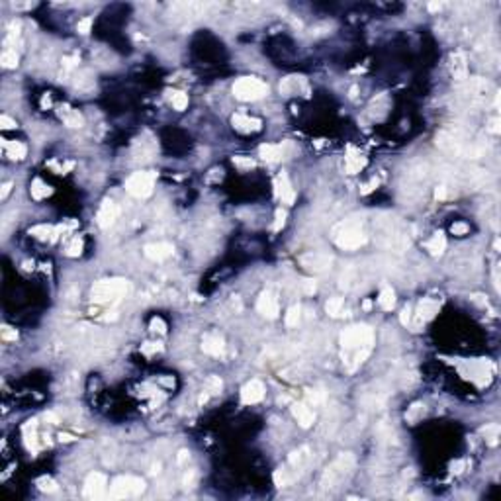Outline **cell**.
<instances>
[{
  "label": "cell",
  "instance_id": "6da1fadb",
  "mask_svg": "<svg viewBox=\"0 0 501 501\" xmlns=\"http://www.w3.org/2000/svg\"><path fill=\"white\" fill-rule=\"evenodd\" d=\"M129 292V282L123 278H112V280H100L92 286L90 297L96 303H108L114 301Z\"/></svg>",
  "mask_w": 501,
  "mask_h": 501
},
{
  "label": "cell",
  "instance_id": "7a4b0ae2",
  "mask_svg": "<svg viewBox=\"0 0 501 501\" xmlns=\"http://www.w3.org/2000/svg\"><path fill=\"white\" fill-rule=\"evenodd\" d=\"M145 491V479L137 478V476H119L112 481L110 489H108V497L110 499H129V497H137Z\"/></svg>",
  "mask_w": 501,
  "mask_h": 501
},
{
  "label": "cell",
  "instance_id": "3957f363",
  "mask_svg": "<svg viewBox=\"0 0 501 501\" xmlns=\"http://www.w3.org/2000/svg\"><path fill=\"white\" fill-rule=\"evenodd\" d=\"M233 94L243 102H254L268 94V84L254 76H241L233 84Z\"/></svg>",
  "mask_w": 501,
  "mask_h": 501
},
{
  "label": "cell",
  "instance_id": "277c9868",
  "mask_svg": "<svg viewBox=\"0 0 501 501\" xmlns=\"http://www.w3.org/2000/svg\"><path fill=\"white\" fill-rule=\"evenodd\" d=\"M372 339H374V333L368 325H352L348 329L342 331L341 335V344L342 348L346 350H352V348H370L372 344Z\"/></svg>",
  "mask_w": 501,
  "mask_h": 501
},
{
  "label": "cell",
  "instance_id": "5b68a950",
  "mask_svg": "<svg viewBox=\"0 0 501 501\" xmlns=\"http://www.w3.org/2000/svg\"><path fill=\"white\" fill-rule=\"evenodd\" d=\"M335 243L344 250H354L366 243V235L356 223H342L335 231Z\"/></svg>",
  "mask_w": 501,
  "mask_h": 501
},
{
  "label": "cell",
  "instance_id": "8992f818",
  "mask_svg": "<svg viewBox=\"0 0 501 501\" xmlns=\"http://www.w3.org/2000/svg\"><path fill=\"white\" fill-rule=\"evenodd\" d=\"M155 178H157L155 172H145V170L133 172L125 180V190L135 198H149L155 188Z\"/></svg>",
  "mask_w": 501,
  "mask_h": 501
},
{
  "label": "cell",
  "instance_id": "52a82bcc",
  "mask_svg": "<svg viewBox=\"0 0 501 501\" xmlns=\"http://www.w3.org/2000/svg\"><path fill=\"white\" fill-rule=\"evenodd\" d=\"M352 464H354V458H352L348 452H346V454H341V456L331 464V468H327L321 485H323V487H333V485H337V483L344 478V474L352 468Z\"/></svg>",
  "mask_w": 501,
  "mask_h": 501
},
{
  "label": "cell",
  "instance_id": "ba28073f",
  "mask_svg": "<svg viewBox=\"0 0 501 501\" xmlns=\"http://www.w3.org/2000/svg\"><path fill=\"white\" fill-rule=\"evenodd\" d=\"M108 493V478L102 472H90L84 479L82 495L86 499H102Z\"/></svg>",
  "mask_w": 501,
  "mask_h": 501
},
{
  "label": "cell",
  "instance_id": "9c48e42d",
  "mask_svg": "<svg viewBox=\"0 0 501 501\" xmlns=\"http://www.w3.org/2000/svg\"><path fill=\"white\" fill-rule=\"evenodd\" d=\"M256 309L266 319H276L280 313V305H278V297L274 296V292H270V290L262 292L256 299Z\"/></svg>",
  "mask_w": 501,
  "mask_h": 501
},
{
  "label": "cell",
  "instance_id": "30bf717a",
  "mask_svg": "<svg viewBox=\"0 0 501 501\" xmlns=\"http://www.w3.org/2000/svg\"><path fill=\"white\" fill-rule=\"evenodd\" d=\"M274 192H276V196L282 200V204H294V200H296V190L292 188V182H290V178H288V174L282 170L278 176H276V180H274Z\"/></svg>",
  "mask_w": 501,
  "mask_h": 501
},
{
  "label": "cell",
  "instance_id": "8fae6325",
  "mask_svg": "<svg viewBox=\"0 0 501 501\" xmlns=\"http://www.w3.org/2000/svg\"><path fill=\"white\" fill-rule=\"evenodd\" d=\"M264 384L260 380H250L247 382L243 387H241V401L247 403V405H252V403H258L262 401L264 397Z\"/></svg>",
  "mask_w": 501,
  "mask_h": 501
},
{
  "label": "cell",
  "instance_id": "7c38bea8",
  "mask_svg": "<svg viewBox=\"0 0 501 501\" xmlns=\"http://www.w3.org/2000/svg\"><path fill=\"white\" fill-rule=\"evenodd\" d=\"M117 213H119V207L112 200H104L100 209H98V213H96V221H98V225L102 229H108L117 219Z\"/></svg>",
  "mask_w": 501,
  "mask_h": 501
},
{
  "label": "cell",
  "instance_id": "4fadbf2b",
  "mask_svg": "<svg viewBox=\"0 0 501 501\" xmlns=\"http://www.w3.org/2000/svg\"><path fill=\"white\" fill-rule=\"evenodd\" d=\"M143 252H145L147 258H151L155 262H160V260H166L168 256H172L174 247L170 243H149V245H145Z\"/></svg>",
  "mask_w": 501,
  "mask_h": 501
},
{
  "label": "cell",
  "instance_id": "5bb4252c",
  "mask_svg": "<svg viewBox=\"0 0 501 501\" xmlns=\"http://www.w3.org/2000/svg\"><path fill=\"white\" fill-rule=\"evenodd\" d=\"M231 123H233V127H235L237 131H241V133H254V131H258V129L262 127V121H260V119L249 117V115H245V114H233V115H231Z\"/></svg>",
  "mask_w": 501,
  "mask_h": 501
},
{
  "label": "cell",
  "instance_id": "9a60e30c",
  "mask_svg": "<svg viewBox=\"0 0 501 501\" xmlns=\"http://www.w3.org/2000/svg\"><path fill=\"white\" fill-rule=\"evenodd\" d=\"M202 350L209 356H221L225 352V342H223V337L217 335V333H207L204 335L202 339Z\"/></svg>",
  "mask_w": 501,
  "mask_h": 501
},
{
  "label": "cell",
  "instance_id": "2e32d148",
  "mask_svg": "<svg viewBox=\"0 0 501 501\" xmlns=\"http://www.w3.org/2000/svg\"><path fill=\"white\" fill-rule=\"evenodd\" d=\"M301 264L307 268V270H313V272H325L331 264V256L329 254H321V252H311V254H305L299 258Z\"/></svg>",
  "mask_w": 501,
  "mask_h": 501
},
{
  "label": "cell",
  "instance_id": "e0dca14e",
  "mask_svg": "<svg viewBox=\"0 0 501 501\" xmlns=\"http://www.w3.org/2000/svg\"><path fill=\"white\" fill-rule=\"evenodd\" d=\"M292 415L297 419V423H299L303 429H309V427L313 425V421H315V413H313V411L309 409V405L303 403V401H297V403L292 405Z\"/></svg>",
  "mask_w": 501,
  "mask_h": 501
},
{
  "label": "cell",
  "instance_id": "ac0fdd59",
  "mask_svg": "<svg viewBox=\"0 0 501 501\" xmlns=\"http://www.w3.org/2000/svg\"><path fill=\"white\" fill-rule=\"evenodd\" d=\"M2 147H4L6 155H8L12 160H22V159H25V155H27L25 145H23V143H20V141L2 139Z\"/></svg>",
  "mask_w": 501,
  "mask_h": 501
},
{
  "label": "cell",
  "instance_id": "d6986e66",
  "mask_svg": "<svg viewBox=\"0 0 501 501\" xmlns=\"http://www.w3.org/2000/svg\"><path fill=\"white\" fill-rule=\"evenodd\" d=\"M436 311H438V303H436V301H433V299H423V301L419 303V309H417V323H415V325L419 327L421 323L433 319Z\"/></svg>",
  "mask_w": 501,
  "mask_h": 501
},
{
  "label": "cell",
  "instance_id": "ffe728a7",
  "mask_svg": "<svg viewBox=\"0 0 501 501\" xmlns=\"http://www.w3.org/2000/svg\"><path fill=\"white\" fill-rule=\"evenodd\" d=\"M59 115L63 117V121H65L68 127H82V125H84L82 114L76 112V110H72V108H68V106H61Z\"/></svg>",
  "mask_w": 501,
  "mask_h": 501
},
{
  "label": "cell",
  "instance_id": "44dd1931",
  "mask_svg": "<svg viewBox=\"0 0 501 501\" xmlns=\"http://www.w3.org/2000/svg\"><path fill=\"white\" fill-rule=\"evenodd\" d=\"M258 155H260V159L266 160V162H278V160L282 159L284 151H282V145H270V143H266V145H260V147H258Z\"/></svg>",
  "mask_w": 501,
  "mask_h": 501
},
{
  "label": "cell",
  "instance_id": "7402d4cb",
  "mask_svg": "<svg viewBox=\"0 0 501 501\" xmlns=\"http://www.w3.org/2000/svg\"><path fill=\"white\" fill-rule=\"evenodd\" d=\"M427 250L433 254V256H438V254H442V250L446 249V237H444V233L442 231H436L429 241H427Z\"/></svg>",
  "mask_w": 501,
  "mask_h": 501
},
{
  "label": "cell",
  "instance_id": "603a6c76",
  "mask_svg": "<svg viewBox=\"0 0 501 501\" xmlns=\"http://www.w3.org/2000/svg\"><path fill=\"white\" fill-rule=\"evenodd\" d=\"M450 68H452L454 78H458V80L466 78V59H464L462 53H456V55L450 57Z\"/></svg>",
  "mask_w": 501,
  "mask_h": 501
},
{
  "label": "cell",
  "instance_id": "cb8c5ba5",
  "mask_svg": "<svg viewBox=\"0 0 501 501\" xmlns=\"http://www.w3.org/2000/svg\"><path fill=\"white\" fill-rule=\"evenodd\" d=\"M378 303L384 311H391L395 307V292L391 288H384L378 296Z\"/></svg>",
  "mask_w": 501,
  "mask_h": 501
},
{
  "label": "cell",
  "instance_id": "d4e9b609",
  "mask_svg": "<svg viewBox=\"0 0 501 501\" xmlns=\"http://www.w3.org/2000/svg\"><path fill=\"white\" fill-rule=\"evenodd\" d=\"M299 84H305L303 76H288V78H284V82L280 84V90H282L284 94H296V92H299Z\"/></svg>",
  "mask_w": 501,
  "mask_h": 501
},
{
  "label": "cell",
  "instance_id": "484cf974",
  "mask_svg": "<svg viewBox=\"0 0 501 501\" xmlns=\"http://www.w3.org/2000/svg\"><path fill=\"white\" fill-rule=\"evenodd\" d=\"M29 192H31V198H35V200H43V198H47L49 194H51V188L43 182V180H39V178H35L33 182H31V188H29Z\"/></svg>",
  "mask_w": 501,
  "mask_h": 501
},
{
  "label": "cell",
  "instance_id": "4316f807",
  "mask_svg": "<svg viewBox=\"0 0 501 501\" xmlns=\"http://www.w3.org/2000/svg\"><path fill=\"white\" fill-rule=\"evenodd\" d=\"M364 164H366V159H364L362 155H358V153H356V155L350 153V155L346 157V172H350V174L358 172Z\"/></svg>",
  "mask_w": 501,
  "mask_h": 501
},
{
  "label": "cell",
  "instance_id": "83f0119b",
  "mask_svg": "<svg viewBox=\"0 0 501 501\" xmlns=\"http://www.w3.org/2000/svg\"><path fill=\"white\" fill-rule=\"evenodd\" d=\"M342 307H344L342 297H329V301L325 303V309L331 317H339L342 313Z\"/></svg>",
  "mask_w": 501,
  "mask_h": 501
},
{
  "label": "cell",
  "instance_id": "f1b7e54d",
  "mask_svg": "<svg viewBox=\"0 0 501 501\" xmlns=\"http://www.w3.org/2000/svg\"><path fill=\"white\" fill-rule=\"evenodd\" d=\"M299 319H301V305H292L286 313V319H284L286 327H297Z\"/></svg>",
  "mask_w": 501,
  "mask_h": 501
},
{
  "label": "cell",
  "instance_id": "f546056e",
  "mask_svg": "<svg viewBox=\"0 0 501 501\" xmlns=\"http://www.w3.org/2000/svg\"><path fill=\"white\" fill-rule=\"evenodd\" d=\"M0 65H2L4 68H14V67H18V53H16V51H4V53L0 55Z\"/></svg>",
  "mask_w": 501,
  "mask_h": 501
},
{
  "label": "cell",
  "instance_id": "4dcf8cb0",
  "mask_svg": "<svg viewBox=\"0 0 501 501\" xmlns=\"http://www.w3.org/2000/svg\"><path fill=\"white\" fill-rule=\"evenodd\" d=\"M170 102H172L174 110L182 112V110H186V106H188V94H184V92H180V90H178V92H172Z\"/></svg>",
  "mask_w": 501,
  "mask_h": 501
},
{
  "label": "cell",
  "instance_id": "1f68e13d",
  "mask_svg": "<svg viewBox=\"0 0 501 501\" xmlns=\"http://www.w3.org/2000/svg\"><path fill=\"white\" fill-rule=\"evenodd\" d=\"M29 233H31V235H35L37 239H51V235H53V227H49V225H35V227H31V229H29Z\"/></svg>",
  "mask_w": 501,
  "mask_h": 501
},
{
  "label": "cell",
  "instance_id": "d6a6232c",
  "mask_svg": "<svg viewBox=\"0 0 501 501\" xmlns=\"http://www.w3.org/2000/svg\"><path fill=\"white\" fill-rule=\"evenodd\" d=\"M221 387H223V382L219 380V376H209V378L205 380V389H207L209 393H219Z\"/></svg>",
  "mask_w": 501,
  "mask_h": 501
},
{
  "label": "cell",
  "instance_id": "836d02e7",
  "mask_svg": "<svg viewBox=\"0 0 501 501\" xmlns=\"http://www.w3.org/2000/svg\"><path fill=\"white\" fill-rule=\"evenodd\" d=\"M82 252V239L80 237H74L68 245H67V254L68 256H78Z\"/></svg>",
  "mask_w": 501,
  "mask_h": 501
},
{
  "label": "cell",
  "instance_id": "e575fe53",
  "mask_svg": "<svg viewBox=\"0 0 501 501\" xmlns=\"http://www.w3.org/2000/svg\"><path fill=\"white\" fill-rule=\"evenodd\" d=\"M286 217H288L286 209L278 207V209H276V215H274V225H272V229H274V231H280V229L284 227V223H286Z\"/></svg>",
  "mask_w": 501,
  "mask_h": 501
},
{
  "label": "cell",
  "instance_id": "d590c367",
  "mask_svg": "<svg viewBox=\"0 0 501 501\" xmlns=\"http://www.w3.org/2000/svg\"><path fill=\"white\" fill-rule=\"evenodd\" d=\"M37 487L41 489V491H57V483L51 479V478H39L37 479Z\"/></svg>",
  "mask_w": 501,
  "mask_h": 501
},
{
  "label": "cell",
  "instance_id": "8d00e7d4",
  "mask_svg": "<svg viewBox=\"0 0 501 501\" xmlns=\"http://www.w3.org/2000/svg\"><path fill=\"white\" fill-rule=\"evenodd\" d=\"M233 164L239 168H254V160L250 157H233Z\"/></svg>",
  "mask_w": 501,
  "mask_h": 501
},
{
  "label": "cell",
  "instance_id": "74e56055",
  "mask_svg": "<svg viewBox=\"0 0 501 501\" xmlns=\"http://www.w3.org/2000/svg\"><path fill=\"white\" fill-rule=\"evenodd\" d=\"M481 433L485 434V438H487L491 444H495V438H497V434H499V427H497V425H487Z\"/></svg>",
  "mask_w": 501,
  "mask_h": 501
},
{
  "label": "cell",
  "instance_id": "f35d334b",
  "mask_svg": "<svg viewBox=\"0 0 501 501\" xmlns=\"http://www.w3.org/2000/svg\"><path fill=\"white\" fill-rule=\"evenodd\" d=\"M151 331L164 335V333H166V323H164L160 317H153V319H151Z\"/></svg>",
  "mask_w": 501,
  "mask_h": 501
},
{
  "label": "cell",
  "instance_id": "ab89813d",
  "mask_svg": "<svg viewBox=\"0 0 501 501\" xmlns=\"http://www.w3.org/2000/svg\"><path fill=\"white\" fill-rule=\"evenodd\" d=\"M92 22H94L92 18H82V20L76 23V31L82 33V35H86V33L90 31V27H92Z\"/></svg>",
  "mask_w": 501,
  "mask_h": 501
},
{
  "label": "cell",
  "instance_id": "60d3db41",
  "mask_svg": "<svg viewBox=\"0 0 501 501\" xmlns=\"http://www.w3.org/2000/svg\"><path fill=\"white\" fill-rule=\"evenodd\" d=\"M0 335H2V339H4V341H16V339H18L16 329H12V327H8V325H4V327H2Z\"/></svg>",
  "mask_w": 501,
  "mask_h": 501
},
{
  "label": "cell",
  "instance_id": "b9f144b4",
  "mask_svg": "<svg viewBox=\"0 0 501 501\" xmlns=\"http://www.w3.org/2000/svg\"><path fill=\"white\" fill-rule=\"evenodd\" d=\"M411 315H413V313H411V307H409V305H407V307H403V309H401V315H399L401 325H405V327H407V325L411 323Z\"/></svg>",
  "mask_w": 501,
  "mask_h": 501
},
{
  "label": "cell",
  "instance_id": "7bdbcfd3",
  "mask_svg": "<svg viewBox=\"0 0 501 501\" xmlns=\"http://www.w3.org/2000/svg\"><path fill=\"white\" fill-rule=\"evenodd\" d=\"M157 350H160V344H159V342H145V344L141 346V352H143V354H153V352H157Z\"/></svg>",
  "mask_w": 501,
  "mask_h": 501
},
{
  "label": "cell",
  "instance_id": "ee69618b",
  "mask_svg": "<svg viewBox=\"0 0 501 501\" xmlns=\"http://www.w3.org/2000/svg\"><path fill=\"white\" fill-rule=\"evenodd\" d=\"M307 399H309L313 405H317V403L323 401V391H311V389H307Z\"/></svg>",
  "mask_w": 501,
  "mask_h": 501
},
{
  "label": "cell",
  "instance_id": "f6af8a7d",
  "mask_svg": "<svg viewBox=\"0 0 501 501\" xmlns=\"http://www.w3.org/2000/svg\"><path fill=\"white\" fill-rule=\"evenodd\" d=\"M0 127H2V129H14V127H16V121H14L12 117H8V115H0Z\"/></svg>",
  "mask_w": 501,
  "mask_h": 501
},
{
  "label": "cell",
  "instance_id": "bcb514c9",
  "mask_svg": "<svg viewBox=\"0 0 501 501\" xmlns=\"http://www.w3.org/2000/svg\"><path fill=\"white\" fill-rule=\"evenodd\" d=\"M468 229H470V227H468L466 223H454V225H452V233H454V235H466Z\"/></svg>",
  "mask_w": 501,
  "mask_h": 501
},
{
  "label": "cell",
  "instance_id": "7dc6e473",
  "mask_svg": "<svg viewBox=\"0 0 501 501\" xmlns=\"http://www.w3.org/2000/svg\"><path fill=\"white\" fill-rule=\"evenodd\" d=\"M315 290H317V286H315V282H313V280L303 282V292H305V294H313Z\"/></svg>",
  "mask_w": 501,
  "mask_h": 501
},
{
  "label": "cell",
  "instance_id": "c3c4849f",
  "mask_svg": "<svg viewBox=\"0 0 501 501\" xmlns=\"http://www.w3.org/2000/svg\"><path fill=\"white\" fill-rule=\"evenodd\" d=\"M434 198H436V200H444V198H446V186H436Z\"/></svg>",
  "mask_w": 501,
  "mask_h": 501
},
{
  "label": "cell",
  "instance_id": "681fc988",
  "mask_svg": "<svg viewBox=\"0 0 501 501\" xmlns=\"http://www.w3.org/2000/svg\"><path fill=\"white\" fill-rule=\"evenodd\" d=\"M489 131H491V133H499V131H501V129H499V117H495V119L489 121Z\"/></svg>",
  "mask_w": 501,
  "mask_h": 501
},
{
  "label": "cell",
  "instance_id": "f907efd6",
  "mask_svg": "<svg viewBox=\"0 0 501 501\" xmlns=\"http://www.w3.org/2000/svg\"><path fill=\"white\" fill-rule=\"evenodd\" d=\"M10 190H12V182H6V184H2V192H0V198L4 200V198L10 194Z\"/></svg>",
  "mask_w": 501,
  "mask_h": 501
},
{
  "label": "cell",
  "instance_id": "816d5d0a",
  "mask_svg": "<svg viewBox=\"0 0 501 501\" xmlns=\"http://www.w3.org/2000/svg\"><path fill=\"white\" fill-rule=\"evenodd\" d=\"M76 61H78V57H72V59H68V57H65V59H63V63H65V67H67V68H70V67H74V65H76Z\"/></svg>",
  "mask_w": 501,
  "mask_h": 501
},
{
  "label": "cell",
  "instance_id": "f5cc1de1",
  "mask_svg": "<svg viewBox=\"0 0 501 501\" xmlns=\"http://www.w3.org/2000/svg\"><path fill=\"white\" fill-rule=\"evenodd\" d=\"M372 186H378V180H372L370 184H366V186H362V194H368L370 190H372Z\"/></svg>",
  "mask_w": 501,
  "mask_h": 501
},
{
  "label": "cell",
  "instance_id": "db71d44e",
  "mask_svg": "<svg viewBox=\"0 0 501 501\" xmlns=\"http://www.w3.org/2000/svg\"><path fill=\"white\" fill-rule=\"evenodd\" d=\"M440 8H442L440 2H431V4H429V10H431V12H436V10H440Z\"/></svg>",
  "mask_w": 501,
  "mask_h": 501
},
{
  "label": "cell",
  "instance_id": "11a10c76",
  "mask_svg": "<svg viewBox=\"0 0 501 501\" xmlns=\"http://www.w3.org/2000/svg\"><path fill=\"white\" fill-rule=\"evenodd\" d=\"M362 307H364V309H366V311H368V309H370V307H372V303H370V301H368V299H366V301H364V303H362Z\"/></svg>",
  "mask_w": 501,
  "mask_h": 501
}]
</instances>
